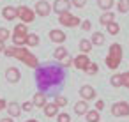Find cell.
<instances>
[{
  "mask_svg": "<svg viewBox=\"0 0 129 122\" xmlns=\"http://www.w3.org/2000/svg\"><path fill=\"white\" fill-rule=\"evenodd\" d=\"M36 80H37V85L41 88V92L46 94L48 88L62 83L64 80V69L62 66H44V67H37V73H36Z\"/></svg>",
  "mask_w": 129,
  "mask_h": 122,
  "instance_id": "obj_1",
  "label": "cell"
},
{
  "mask_svg": "<svg viewBox=\"0 0 129 122\" xmlns=\"http://www.w3.org/2000/svg\"><path fill=\"white\" fill-rule=\"evenodd\" d=\"M4 55H6V57H11V58L21 60L25 66H28V67H32V69H37V67H39L37 57H36L34 53H30L27 46H14V44H13V46H7V48L4 50Z\"/></svg>",
  "mask_w": 129,
  "mask_h": 122,
  "instance_id": "obj_2",
  "label": "cell"
},
{
  "mask_svg": "<svg viewBox=\"0 0 129 122\" xmlns=\"http://www.w3.org/2000/svg\"><path fill=\"white\" fill-rule=\"evenodd\" d=\"M16 14H18V18H20L25 25H28V23H32V21L36 20L34 9H30V7H27V6H18V7H16Z\"/></svg>",
  "mask_w": 129,
  "mask_h": 122,
  "instance_id": "obj_3",
  "label": "cell"
},
{
  "mask_svg": "<svg viewBox=\"0 0 129 122\" xmlns=\"http://www.w3.org/2000/svg\"><path fill=\"white\" fill-rule=\"evenodd\" d=\"M58 23L62 27H69V28H74V27H80L81 20L78 16H73L71 13H62L58 14Z\"/></svg>",
  "mask_w": 129,
  "mask_h": 122,
  "instance_id": "obj_4",
  "label": "cell"
},
{
  "mask_svg": "<svg viewBox=\"0 0 129 122\" xmlns=\"http://www.w3.org/2000/svg\"><path fill=\"white\" fill-rule=\"evenodd\" d=\"M111 115L113 117H129V103L127 101H117L111 104Z\"/></svg>",
  "mask_w": 129,
  "mask_h": 122,
  "instance_id": "obj_5",
  "label": "cell"
},
{
  "mask_svg": "<svg viewBox=\"0 0 129 122\" xmlns=\"http://www.w3.org/2000/svg\"><path fill=\"white\" fill-rule=\"evenodd\" d=\"M51 4L50 2H46V0H39V2L36 4V7H34V13H36V16H41V18H46V16H50L51 14Z\"/></svg>",
  "mask_w": 129,
  "mask_h": 122,
  "instance_id": "obj_6",
  "label": "cell"
},
{
  "mask_svg": "<svg viewBox=\"0 0 129 122\" xmlns=\"http://www.w3.org/2000/svg\"><path fill=\"white\" fill-rule=\"evenodd\" d=\"M88 64H90V58H88V55H85V53H80V55H76V57L73 58V66H74L76 69H80V71H85V69L88 67Z\"/></svg>",
  "mask_w": 129,
  "mask_h": 122,
  "instance_id": "obj_7",
  "label": "cell"
},
{
  "mask_svg": "<svg viewBox=\"0 0 129 122\" xmlns=\"http://www.w3.org/2000/svg\"><path fill=\"white\" fill-rule=\"evenodd\" d=\"M48 37H50V41L55 43V44H62V43H66V39H67L66 32L60 30V28H53V30H50Z\"/></svg>",
  "mask_w": 129,
  "mask_h": 122,
  "instance_id": "obj_8",
  "label": "cell"
},
{
  "mask_svg": "<svg viewBox=\"0 0 129 122\" xmlns=\"http://www.w3.org/2000/svg\"><path fill=\"white\" fill-rule=\"evenodd\" d=\"M51 9L57 13V14H62V13H69L71 9V0H55Z\"/></svg>",
  "mask_w": 129,
  "mask_h": 122,
  "instance_id": "obj_9",
  "label": "cell"
},
{
  "mask_svg": "<svg viewBox=\"0 0 129 122\" xmlns=\"http://www.w3.org/2000/svg\"><path fill=\"white\" fill-rule=\"evenodd\" d=\"M6 80H7L9 83H18V81L21 80L20 69H18V67H7V69H6Z\"/></svg>",
  "mask_w": 129,
  "mask_h": 122,
  "instance_id": "obj_10",
  "label": "cell"
},
{
  "mask_svg": "<svg viewBox=\"0 0 129 122\" xmlns=\"http://www.w3.org/2000/svg\"><path fill=\"white\" fill-rule=\"evenodd\" d=\"M80 97H81L83 101H92V99H95V88H94L92 85H83V87L80 88Z\"/></svg>",
  "mask_w": 129,
  "mask_h": 122,
  "instance_id": "obj_11",
  "label": "cell"
},
{
  "mask_svg": "<svg viewBox=\"0 0 129 122\" xmlns=\"http://www.w3.org/2000/svg\"><path fill=\"white\" fill-rule=\"evenodd\" d=\"M6 110H7V113H9V117L11 118H18L20 115H21V104L20 103H16V101H13V103H7V106H6Z\"/></svg>",
  "mask_w": 129,
  "mask_h": 122,
  "instance_id": "obj_12",
  "label": "cell"
},
{
  "mask_svg": "<svg viewBox=\"0 0 129 122\" xmlns=\"http://www.w3.org/2000/svg\"><path fill=\"white\" fill-rule=\"evenodd\" d=\"M2 18L7 20V21H14V20L18 18V14H16V7H13V6H6V7L2 9Z\"/></svg>",
  "mask_w": 129,
  "mask_h": 122,
  "instance_id": "obj_13",
  "label": "cell"
},
{
  "mask_svg": "<svg viewBox=\"0 0 129 122\" xmlns=\"http://www.w3.org/2000/svg\"><path fill=\"white\" fill-rule=\"evenodd\" d=\"M43 111H44V115H46L48 118H53V117L58 115V106H57L55 103H46L44 108H43Z\"/></svg>",
  "mask_w": 129,
  "mask_h": 122,
  "instance_id": "obj_14",
  "label": "cell"
},
{
  "mask_svg": "<svg viewBox=\"0 0 129 122\" xmlns=\"http://www.w3.org/2000/svg\"><path fill=\"white\" fill-rule=\"evenodd\" d=\"M32 103H34V106H36V108H44V104L48 103V99H46V94L39 90L37 94H34V99H32Z\"/></svg>",
  "mask_w": 129,
  "mask_h": 122,
  "instance_id": "obj_15",
  "label": "cell"
},
{
  "mask_svg": "<svg viewBox=\"0 0 129 122\" xmlns=\"http://www.w3.org/2000/svg\"><path fill=\"white\" fill-rule=\"evenodd\" d=\"M108 55H110V57H115V58H120V60H122V55H124V51H122V46H120L118 43H113V44H110Z\"/></svg>",
  "mask_w": 129,
  "mask_h": 122,
  "instance_id": "obj_16",
  "label": "cell"
},
{
  "mask_svg": "<svg viewBox=\"0 0 129 122\" xmlns=\"http://www.w3.org/2000/svg\"><path fill=\"white\" fill-rule=\"evenodd\" d=\"M87 111H88V101H83V99H80V101L74 104V113L81 117V115H85Z\"/></svg>",
  "mask_w": 129,
  "mask_h": 122,
  "instance_id": "obj_17",
  "label": "cell"
},
{
  "mask_svg": "<svg viewBox=\"0 0 129 122\" xmlns=\"http://www.w3.org/2000/svg\"><path fill=\"white\" fill-rule=\"evenodd\" d=\"M111 21H115V14H113L111 11H104V13L99 16V23H101V25H104V27H106V25H110Z\"/></svg>",
  "mask_w": 129,
  "mask_h": 122,
  "instance_id": "obj_18",
  "label": "cell"
},
{
  "mask_svg": "<svg viewBox=\"0 0 129 122\" xmlns=\"http://www.w3.org/2000/svg\"><path fill=\"white\" fill-rule=\"evenodd\" d=\"M67 55H69V53H67L66 46H62V44H58V46L55 48V51H53V58H55V60H58V62H60V60H64Z\"/></svg>",
  "mask_w": 129,
  "mask_h": 122,
  "instance_id": "obj_19",
  "label": "cell"
},
{
  "mask_svg": "<svg viewBox=\"0 0 129 122\" xmlns=\"http://www.w3.org/2000/svg\"><path fill=\"white\" fill-rule=\"evenodd\" d=\"M104 41H106V37H104V34H103V32H94V34H92L90 43H92L94 46H103V44H104Z\"/></svg>",
  "mask_w": 129,
  "mask_h": 122,
  "instance_id": "obj_20",
  "label": "cell"
},
{
  "mask_svg": "<svg viewBox=\"0 0 129 122\" xmlns=\"http://www.w3.org/2000/svg\"><path fill=\"white\" fill-rule=\"evenodd\" d=\"M78 46H80V51L85 53V55H88V53L92 51V48H94V44L90 43V39H81Z\"/></svg>",
  "mask_w": 129,
  "mask_h": 122,
  "instance_id": "obj_21",
  "label": "cell"
},
{
  "mask_svg": "<svg viewBox=\"0 0 129 122\" xmlns=\"http://www.w3.org/2000/svg\"><path fill=\"white\" fill-rule=\"evenodd\" d=\"M85 117H87V122H99L101 120V111H97L94 108V110H88L85 113Z\"/></svg>",
  "mask_w": 129,
  "mask_h": 122,
  "instance_id": "obj_22",
  "label": "cell"
},
{
  "mask_svg": "<svg viewBox=\"0 0 129 122\" xmlns=\"http://www.w3.org/2000/svg\"><path fill=\"white\" fill-rule=\"evenodd\" d=\"M13 36H28V28L25 23H18L13 30Z\"/></svg>",
  "mask_w": 129,
  "mask_h": 122,
  "instance_id": "obj_23",
  "label": "cell"
},
{
  "mask_svg": "<svg viewBox=\"0 0 129 122\" xmlns=\"http://www.w3.org/2000/svg\"><path fill=\"white\" fill-rule=\"evenodd\" d=\"M25 46H30V48L39 46V36H37V34H28V36H27V43H25Z\"/></svg>",
  "mask_w": 129,
  "mask_h": 122,
  "instance_id": "obj_24",
  "label": "cell"
},
{
  "mask_svg": "<svg viewBox=\"0 0 129 122\" xmlns=\"http://www.w3.org/2000/svg\"><path fill=\"white\" fill-rule=\"evenodd\" d=\"M115 6V0H97V7L103 11H110Z\"/></svg>",
  "mask_w": 129,
  "mask_h": 122,
  "instance_id": "obj_25",
  "label": "cell"
},
{
  "mask_svg": "<svg viewBox=\"0 0 129 122\" xmlns=\"http://www.w3.org/2000/svg\"><path fill=\"white\" fill-rule=\"evenodd\" d=\"M117 11L120 14L129 13V0H118V2H117Z\"/></svg>",
  "mask_w": 129,
  "mask_h": 122,
  "instance_id": "obj_26",
  "label": "cell"
},
{
  "mask_svg": "<svg viewBox=\"0 0 129 122\" xmlns=\"http://www.w3.org/2000/svg\"><path fill=\"white\" fill-rule=\"evenodd\" d=\"M110 83H111V87H115V88H120V87H122V74H118V73L111 74V78H110Z\"/></svg>",
  "mask_w": 129,
  "mask_h": 122,
  "instance_id": "obj_27",
  "label": "cell"
},
{
  "mask_svg": "<svg viewBox=\"0 0 129 122\" xmlns=\"http://www.w3.org/2000/svg\"><path fill=\"white\" fill-rule=\"evenodd\" d=\"M106 30H108L110 36H117V34L120 32V25H118L117 21H111L110 25H106Z\"/></svg>",
  "mask_w": 129,
  "mask_h": 122,
  "instance_id": "obj_28",
  "label": "cell"
},
{
  "mask_svg": "<svg viewBox=\"0 0 129 122\" xmlns=\"http://www.w3.org/2000/svg\"><path fill=\"white\" fill-rule=\"evenodd\" d=\"M11 39H13L14 46H25V43H27V36H11Z\"/></svg>",
  "mask_w": 129,
  "mask_h": 122,
  "instance_id": "obj_29",
  "label": "cell"
},
{
  "mask_svg": "<svg viewBox=\"0 0 129 122\" xmlns=\"http://www.w3.org/2000/svg\"><path fill=\"white\" fill-rule=\"evenodd\" d=\"M53 103H55V104H57L58 108H64V106L67 104V97H66V96H58V94H57V96H55V101H53Z\"/></svg>",
  "mask_w": 129,
  "mask_h": 122,
  "instance_id": "obj_30",
  "label": "cell"
},
{
  "mask_svg": "<svg viewBox=\"0 0 129 122\" xmlns=\"http://www.w3.org/2000/svg\"><path fill=\"white\" fill-rule=\"evenodd\" d=\"M97 71H99V67H97V64H95V62H90V64H88V67L85 69V73H87V74H90V76L97 74Z\"/></svg>",
  "mask_w": 129,
  "mask_h": 122,
  "instance_id": "obj_31",
  "label": "cell"
},
{
  "mask_svg": "<svg viewBox=\"0 0 129 122\" xmlns=\"http://www.w3.org/2000/svg\"><path fill=\"white\" fill-rule=\"evenodd\" d=\"M11 37V32H9V28H6V27H2V28H0V41H7Z\"/></svg>",
  "mask_w": 129,
  "mask_h": 122,
  "instance_id": "obj_32",
  "label": "cell"
},
{
  "mask_svg": "<svg viewBox=\"0 0 129 122\" xmlns=\"http://www.w3.org/2000/svg\"><path fill=\"white\" fill-rule=\"evenodd\" d=\"M57 120L58 122H71V115L69 113H58L57 115Z\"/></svg>",
  "mask_w": 129,
  "mask_h": 122,
  "instance_id": "obj_33",
  "label": "cell"
},
{
  "mask_svg": "<svg viewBox=\"0 0 129 122\" xmlns=\"http://www.w3.org/2000/svg\"><path fill=\"white\" fill-rule=\"evenodd\" d=\"M71 6H74V7H78V9H81V7H85V6H87V0H71Z\"/></svg>",
  "mask_w": 129,
  "mask_h": 122,
  "instance_id": "obj_34",
  "label": "cell"
},
{
  "mask_svg": "<svg viewBox=\"0 0 129 122\" xmlns=\"http://www.w3.org/2000/svg\"><path fill=\"white\" fill-rule=\"evenodd\" d=\"M122 87H125V88H129V71H125V73H122Z\"/></svg>",
  "mask_w": 129,
  "mask_h": 122,
  "instance_id": "obj_35",
  "label": "cell"
},
{
  "mask_svg": "<svg viewBox=\"0 0 129 122\" xmlns=\"http://www.w3.org/2000/svg\"><path fill=\"white\" fill-rule=\"evenodd\" d=\"M34 108H36V106H34V103H30V101H27V103L21 104V110H23V111H32Z\"/></svg>",
  "mask_w": 129,
  "mask_h": 122,
  "instance_id": "obj_36",
  "label": "cell"
},
{
  "mask_svg": "<svg viewBox=\"0 0 129 122\" xmlns=\"http://www.w3.org/2000/svg\"><path fill=\"white\" fill-rule=\"evenodd\" d=\"M80 27H81V30H85V32H88V30L92 28V23H90L88 20H85V21H81V23H80Z\"/></svg>",
  "mask_w": 129,
  "mask_h": 122,
  "instance_id": "obj_37",
  "label": "cell"
},
{
  "mask_svg": "<svg viewBox=\"0 0 129 122\" xmlns=\"http://www.w3.org/2000/svg\"><path fill=\"white\" fill-rule=\"evenodd\" d=\"M60 62H62V67H69V66H73V57L67 55V57H66L64 60H60Z\"/></svg>",
  "mask_w": 129,
  "mask_h": 122,
  "instance_id": "obj_38",
  "label": "cell"
},
{
  "mask_svg": "<svg viewBox=\"0 0 129 122\" xmlns=\"http://www.w3.org/2000/svg\"><path fill=\"white\" fill-rule=\"evenodd\" d=\"M103 108H104V101L103 99H97L95 101V110L97 111H103Z\"/></svg>",
  "mask_w": 129,
  "mask_h": 122,
  "instance_id": "obj_39",
  "label": "cell"
},
{
  "mask_svg": "<svg viewBox=\"0 0 129 122\" xmlns=\"http://www.w3.org/2000/svg\"><path fill=\"white\" fill-rule=\"evenodd\" d=\"M6 106H7V101L6 99H0V113H2V110H6Z\"/></svg>",
  "mask_w": 129,
  "mask_h": 122,
  "instance_id": "obj_40",
  "label": "cell"
},
{
  "mask_svg": "<svg viewBox=\"0 0 129 122\" xmlns=\"http://www.w3.org/2000/svg\"><path fill=\"white\" fill-rule=\"evenodd\" d=\"M0 122H14L11 117H6V118H2V120H0Z\"/></svg>",
  "mask_w": 129,
  "mask_h": 122,
  "instance_id": "obj_41",
  "label": "cell"
},
{
  "mask_svg": "<svg viewBox=\"0 0 129 122\" xmlns=\"http://www.w3.org/2000/svg\"><path fill=\"white\" fill-rule=\"evenodd\" d=\"M6 50V43L4 41H0V51H4Z\"/></svg>",
  "mask_w": 129,
  "mask_h": 122,
  "instance_id": "obj_42",
  "label": "cell"
},
{
  "mask_svg": "<svg viewBox=\"0 0 129 122\" xmlns=\"http://www.w3.org/2000/svg\"><path fill=\"white\" fill-rule=\"evenodd\" d=\"M25 122H39V120H36V118H28V120H25Z\"/></svg>",
  "mask_w": 129,
  "mask_h": 122,
  "instance_id": "obj_43",
  "label": "cell"
}]
</instances>
